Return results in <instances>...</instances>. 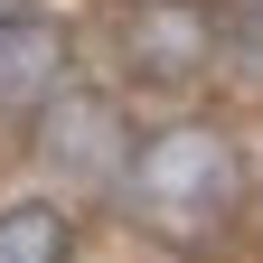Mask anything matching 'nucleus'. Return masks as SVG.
<instances>
[{
	"label": "nucleus",
	"mask_w": 263,
	"mask_h": 263,
	"mask_svg": "<svg viewBox=\"0 0 263 263\" xmlns=\"http://www.w3.org/2000/svg\"><path fill=\"white\" fill-rule=\"evenodd\" d=\"M76 216L57 188L38 197H0V263H76Z\"/></svg>",
	"instance_id": "obj_5"
},
{
	"label": "nucleus",
	"mask_w": 263,
	"mask_h": 263,
	"mask_svg": "<svg viewBox=\"0 0 263 263\" xmlns=\"http://www.w3.org/2000/svg\"><path fill=\"white\" fill-rule=\"evenodd\" d=\"M216 10H263V0H216Z\"/></svg>",
	"instance_id": "obj_7"
},
{
	"label": "nucleus",
	"mask_w": 263,
	"mask_h": 263,
	"mask_svg": "<svg viewBox=\"0 0 263 263\" xmlns=\"http://www.w3.org/2000/svg\"><path fill=\"white\" fill-rule=\"evenodd\" d=\"M104 76L132 104H188L216 76V0H113Z\"/></svg>",
	"instance_id": "obj_3"
},
{
	"label": "nucleus",
	"mask_w": 263,
	"mask_h": 263,
	"mask_svg": "<svg viewBox=\"0 0 263 263\" xmlns=\"http://www.w3.org/2000/svg\"><path fill=\"white\" fill-rule=\"evenodd\" d=\"M76 76V28L47 0H0V122H28Z\"/></svg>",
	"instance_id": "obj_4"
},
{
	"label": "nucleus",
	"mask_w": 263,
	"mask_h": 263,
	"mask_svg": "<svg viewBox=\"0 0 263 263\" xmlns=\"http://www.w3.org/2000/svg\"><path fill=\"white\" fill-rule=\"evenodd\" d=\"M113 216L141 226L160 245H207L245 216V151L235 132L207 113H160L151 132H132V170L113 188Z\"/></svg>",
	"instance_id": "obj_1"
},
{
	"label": "nucleus",
	"mask_w": 263,
	"mask_h": 263,
	"mask_svg": "<svg viewBox=\"0 0 263 263\" xmlns=\"http://www.w3.org/2000/svg\"><path fill=\"white\" fill-rule=\"evenodd\" d=\"M216 76L263 94V10H216Z\"/></svg>",
	"instance_id": "obj_6"
},
{
	"label": "nucleus",
	"mask_w": 263,
	"mask_h": 263,
	"mask_svg": "<svg viewBox=\"0 0 263 263\" xmlns=\"http://www.w3.org/2000/svg\"><path fill=\"white\" fill-rule=\"evenodd\" d=\"M132 94L113 76H66L38 113H28V160L66 207H113V188L132 170Z\"/></svg>",
	"instance_id": "obj_2"
}]
</instances>
